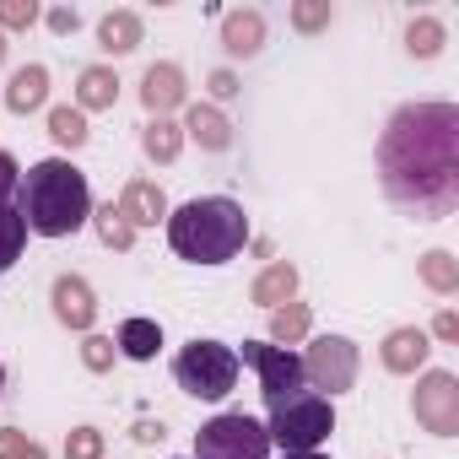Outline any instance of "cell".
Listing matches in <instances>:
<instances>
[{
	"label": "cell",
	"instance_id": "83f0119b",
	"mask_svg": "<svg viewBox=\"0 0 459 459\" xmlns=\"http://www.w3.org/2000/svg\"><path fill=\"white\" fill-rule=\"evenodd\" d=\"M39 22V6L33 0H0V33H22Z\"/></svg>",
	"mask_w": 459,
	"mask_h": 459
},
{
	"label": "cell",
	"instance_id": "74e56055",
	"mask_svg": "<svg viewBox=\"0 0 459 459\" xmlns=\"http://www.w3.org/2000/svg\"><path fill=\"white\" fill-rule=\"evenodd\" d=\"M22 459H49V454H44L39 443H28V454H22Z\"/></svg>",
	"mask_w": 459,
	"mask_h": 459
},
{
	"label": "cell",
	"instance_id": "8fae6325",
	"mask_svg": "<svg viewBox=\"0 0 459 459\" xmlns=\"http://www.w3.org/2000/svg\"><path fill=\"white\" fill-rule=\"evenodd\" d=\"M184 92H189V87H184V71H178V65H168V60H162V65H146V76H141V103L152 108V119H168V114L184 103Z\"/></svg>",
	"mask_w": 459,
	"mask_h": 459
},
{
	"label": "cell",
	"instance_id": "4fadbf2b",
	"mask_svg": "<svg viewBox=\"0 0 459 459\" xmlns=\"http://www.w3.org/2000/svg\"><path fill=\"white\" fill-rule=\"evenodd\" d=\"M221 49L233 60H255L265 49V17L249 6V12H227L221 17Z\"/></svg>",
	"mask_w": 459,
	"mask_h": 459
},
{
	"label": "cell",
	"instance_id": "6da1fadb",
	"mask_svg": "<svg viewBox=\"0 0 459 459\" xmlns=\"http://www.w3.org/2000/svg\"><path fill=\"white\" fill-rule=\"evenodd\" d=\"M384 195L416 221H437L459 205V108L405 103L378 135Z\"/></svg>",
	"mask_w": 459,
	"mask_h": 459
},
{
	"label": "cell",
	"instance_id": "f1b7e54d",
	"mask_svg": "<svg viewBox=\"0 0 459 459\" xmlns=\"http://www.w3.org/2000/svg\"><path fill=\"white\" fill-rule=\"evenodd\" d=\"M292 28H298V33L330 28V0H298V6H292Z\"/></svg>",
	"mask_w": 459,
	"mask_h": 459
},
{
	"label": "cell",
	"instance_id": "e575fe53",
	"mask_svg": "<svg viewBox=\"0 0 459 459\" xmlns=\"http://www.w3.org/2000/svg\"><path fill=\"white\" fill-rule=\"evenodd\" d=\"M432 335H437V341H459V314H454V308H443V314L432 319Z\"/></svg>",
	"mask_w": 459,
	"mask_h": 459
},
{
	"label": "cell",
	"instance_id": "7c38bea8",
	"mask_svg": "<svg viewBox=\"0 0 459 459\" xmlns=\"http://www.w3.org/2000/svg\"><path fill=\"white\" fill-rule=\"evenodd\" d=\"M119 216H125L130 227H157V221H168V195H162V184L130 178L125 195H119Z\"/></svg>",
	"mask_w": 459,
	"mask_h": 459
},
{
	"label": "cell",
	"instance_id": "8d00e7d4",
	"mask_svg": "<svg viewBox=\"0 0 459 459\" xmlns=\"http://www.w3.org/2000/svg\"><path fill=\"white\" fill-rule=\"evenodd\" d=\"M135 443H162L168 432H162V421H135V432H130Z\"/></svg>",
	"mask_w": 459,
	"mask_h": 459
},
{
	"label": "cell",
	"instance_id": "836d02e7",
	"mask_svg": "<svg viewBox=\"0 0 459 459\" xmlns=\"http://www.w3.org/2000/svg\"><path fill=\"white\" fill-rule=\"evenodd\" d=\"M17 178H22V168H17V157H12V152H0V200H12V189H17Z\"/></svg>",
	"mask_w": 459,
	"mask_h": 459
},
{
	"label": "cell",
	"instance_id": "8992f818",
	"mask_svg": "<svg viewBox=\"0 0 459 459\" xmlns=\"http://www.w3.org/2000/svg\"><path fill=\"white\" fill-rule=\"evenodd\" d=\"M195 459H271V432L244 411H221L195 432Z\"/></svg>",
	"mask_w": 459,
	"mask_h": 459
},
{
	"label": "cell",
	"instance_id": "5bb4252c",
	"mask_svg": "<svg viewBox=\"0 0 459 459\" xmlns=\"http://www.w3.org/2000/svg\"><path fill=\"white\" fill-rule=\"evenodd\" d=\"M427 351H432V346H427V330L400 325V330H389V335H384V351H378V357H384V368H389V373H416V368L427 362Z\"/></svg>",
	"mask_w": 459,
	"mask_h": 459
},
{
	"label": "cell",
	"instance_id": "7a4b0ae2",
	"mask_svg": "<svg viewBox=\"0 0 459 459\" xmlns=\"http://www.w3.org/2000/svg\"><path fill=\"white\" fill-rule=\"evenodd\" d=\"M17 216L39 238H71L92 221V189L87 173L65 157H44L17 178Z\"/></svg>",
	"mask_w": 459,
	"mask_h": 459
},
{
	"label": "cell",
	"instance_id": "ba28073f",
	"mask_svg": "<svg viewBox=\"0 0 459 459\" xmlns=\"http://www.w3.org/2000/svg\"><path fill=\"white\" fill-rule=\"evenodd\" d=\"M303 378L314 389H330V394H346L357 384V341L346 335H319L303 357Z\"/></svg>",
	"mask_w": 459,
	"mask_h": 459
},
{
	"label": "cell",
	"instance_id": "ffe728a7",
	"mask_svg": "<svg viewBox=\"0 0 459 459\" xmlns=\"http://www.w3.org/2000/svg\"><path fill=\"white\" fill-rule=\"evenodd\" d=\"M114 346H119V357H130V362H152L157 346H162V330H157V319H125L119 335H114Z\"/></svg>",
	"mask_w": 459,
	"mask_h": 459
},
{
	"label": "cell",
	"instance_id": "7402d4cb",
	"mask_svg": "<svg viewBox=\"0 0 459 459\" xmlns=\"http://www.w3.org/2000/svg\"><path fill=\"white\" fill-rule=\"evenodd\" d=\"M141 152H146L152 162H173V157L184 152V125H173V119H152V125L141 130Z\"/></svg>",
	"mask_w": 459,
	"mask_h": 459
},
{
	"label": "cell",
	"instance_id": "d4e9b609",
	"mask_svg": "<svg viewBox=\"0 0 459 459\" xmlns=\"http://www.w3.org/2000/svg\"><path fill=\"white\" fill-rule=\"evenodd\" d=\"M308 303H281V308H271V335H276V346H298L303 335H308Z\"/></svg>",
	"mask_w": 459,
	"mask_h": 459
},
{
	"label": "cell",
	"instance_id": "1f68e13d",
	"mask_svg": "<svg viewBox=\"0 0 459 459\" xmlns=\"http://www.w3.org/2000/svg\"><path fill=\"white\" fill-rule=\"evenodd\" d=\"M44 22H49V33H60V39H65V33H76V28H82V12H76V6H55Z\"/></svg>",
	"mask_w": 459,
	"mask_h": 459
},
{
	"label": "cell",
	"instance_id": "277c9868",
	"mask_svg": "<svg viewBox=\"0 0 459 459\" xmlns=\"http://www.w3.org/2000/svg\"><path fill=\"white\" fill-rule=\"evenodd\" d=\"M271 443L281 448V454H314L330 432H335V405L325 400V394H292V400H281V405H271Z\"/></svg>",
	"mask_w": 459,
	"mask_h": 459
},
{
	"label": "cell",
	"instance_id": "4316f807",
	"mask_svg": "<svg viewBox=\"0 0 459 459\" xmlns=\"http://www.w3.org/2000/svg\"><path fill=\"white\" fill-rule=\"evenodd\" d=\"M405 49H411L416 60H432V55L443 49V22H437V17H416V22L405 28Z\"/></svg>",
	"mask_w": 459,
	"mask_h": 459
},
{
	"label": "cell",
	"instance_id": "52a82bcc",
	"mask_svg": "<svg viewBox=\"0 0 459 459\" xmlns=\"http://www.w3.org/2000/svg\"><path fill=\"white\" fill-rule=\"evenodd\" d=\"M238 362H249L255 373H260V394H265V405H281V400H292V394H303V357L298 351H287V346H271V341H244L238 346Z\"/></svg>",
	"mask_w": 459,
	"mask_h": 459
},
{
	"label": "cell",
	"instance_id": "603a6c76",
	"mask_svg": "<svg viewBox=\"0 0 459 459\" xmlns=\"http://www.w3.org/2000/svg\"><path fill=\"white\" fill-rule=\"evenodd\" d=\"M49 135H55V146H65V152H76V146H87V114L82 108H49Z\"/></svg>",
	"mask_w": 459,
	"mask_h": 459
},
{
	"label": "cell",
	"instance_id": "f35d334b",
	"mask_svg": "<svg viewBox=\"0 0 459 459\" xmlns=\"http://www.w3.org/2000/svg\"><path fill=\"white\" fill-rule=\"evenodd\" d=\"M6 49H12V44H6V33H0V65H6Z\"/></svg>",
	"mask_w": 459,
	"mask_h": 459
},
{
	"label": "cell",
	"instance_id": "9c48e42d",
	"mask_svg": "<svg viewBox=\"0 0 459 459\" xmlns=\"http://www.w3.org/2000/svg\"><path fill=\"white\" fill-rule=\"evenodd\" d=\"M411 411H416V421H421L432 437H454V432H459V378L443 373V368H432V373L416 384Z\"/></svg>",
	"mask_w": 459,
	"mask_h": 459
},
{
	"label": "cell",
	"instance_id": "d6a6232c",
	"mask_svg": "<svg viewBox=\"0 0 459 459\" xmlns=\"http://www.w3.org/2000/svg\"><path fill=\"white\" fill-rule=\"evenodd\" d=\"M28 432H17V427H0V459H22L28 454Z\"/></svg>",
	"mask_w": 459,
	"mask_h": 459
},
{
	"label": "cell",
	"instance_id": "30bf717a",
	"mask_svg": "<svg viewBox=\"0 0 459 459\" xmlns=\"http://www.w3.org/2000/svg\"><path fill=\"white\" fill-rule=\"evenodd\" d=\"M49 303H55V319L65 325V330H92V319H98V298H92V287L82 281V276H60L55 287H49Z\"/></svg>",
	"mask_w": 459,
	"mask_h": 459
},
{
	"label": "cell",
	"instance_id": "4dcf8cb0",
	"mask_svg": "<svg viewBox=\"0 0 459 459\" xmlns=\"http://www.w3.org/2000/svg\"><path fill=\"white\" fill-rule=\"evenodd\" d=\"M65 459H103V432L98 427H76L65 437Z\"/></svg>",
	"mask_w": 459,
	"mask_h": 459
},
{
	"label": "cell",
	"instance_id": "ab89813d",
	"mask_svg": "<svg viewBox=\"0 0 459 459\" xmlns=\"http://www.w3.org/2000/svg\"><path fill=\"white\" fill-rule=\"evenodd\" d=\"M281 459H325V454H281Z\"/></svg>",
	"mask_w": 459,
	"mask_h": 459
},
{
	"label": "cell",
	"instance_id": "60d3db41",
	"mask_svg": "<svg viewBox=\"0 0 459 459\" xmlns=\"http://www.w3.org/2000/svg\"><path fill=\"white\" fill-rule=\"evenodd\" d=\"M0 389H6V368H0Z\"/></svg>",
	"mask_w": 459,
	"mask_h": 459
},
{
	"label": "cell",
	"instance_id": "e0dca14e",
	"mask_svg": "<svg viewBox=\"0 0 459 459\" xmlns=\"http://www.w3.org/2000/svg\"><path fill=\"white\" fill-rule=\"evenodd\" d=\"M119 103V76L108 71V65H87L82 76H76V108L82 114H103V108H114Z\"/></svg>",
	"mask_w": 459,
	"mask_h": 459
},
{
	"label": "cell",
	"instance_id": "2e32d148",
	"mask_svg": "<svg viewBox=\"0 0 459 459\" xmlns=\"http://www.w3.org/2000/svg\"><path fill=\"white\" fill-rule=\"evenodd\" d=\"M44 103H49V71H44V65L12 71V82H6V108H12V114H33V108H44Z\"/></svg>",
	"mask_w": 459,
	"mask_h": 459
},
{
	"label": "cell",
	"instance_id": "d6986e66",
	"mask_svg": "<svg viewBox=\"0 0 459 459\" xmlns=\"http://www.w3.org/2000/svg\"><path fill=\"white\" fill-rule=\"evenodd\" d=\"M292 292H298V265H287V260H276L271 271H260V281L249 287V298L260 308H281V303H292Z\"/></svg>",
	"mask_w": 459,
	"mask_h": 459
},
{
	"label": "cell",
	"instance_id": "44dd1931",
	"mask_svg": "<svg viewBox=\"0 0 459 459\" xmlns=\"http://www.w3.org/2000/svg\"><path fill=\"white\" fill-rule=\"evenodd\" d=\"M22 244H28V221L17 216L12 200H0V276L22 260Z\"/></svg>",
	"mask_w": 459,
	"mask_h": 459
},
{
	"label": "cell",
	"instance_id": "ac0fdd59",
	"mask_svg": "<svg viewBox=\"0 0 459 459\" xmlns=\"http://www.w3.org/2000/svg\"><path fill=\"white\" fill-rule=\"evenodd\" d=\"M98 49H103V55H130V49H141V17H135V12H108V17H98Z\"/></svg>",
	"mask_w": 459,
	"mask_h": 459
},
{
	"label": "cell",
	"instance_id": "cb8c5ba5",
	"mask_svg": "<svg viewBox=\"0 0 459 459\" xmlns=\"http://www.w3.org/2000/svg\"><path fill=\"white\" fill-rule=\"evenodd\" d=\"M421 281H427L437 298L459 292V260H454L448 249H432V255H421Z\"/></svg>",
	"mask_w": 459,
	"mask_h": 459
},
{
	"label": "cell",
	"instance_id": "3957f363",
	"mask_svg": "<svg viewBox=\"0 0 459 459\" xmlns=\"http://www.w3.org/2000/svg\"><path fill=\"white\" fill-rule=\"evenodd\" d=\"M168 244L189 265H227L249 244V216L227 195H200V200L168 211Z\"/></svg>",
	"mask_w": 459,
	"mask_h": 459
},
{
	"label": "cell",
	"instance_id": "484cf974",
	"mask_svg": "<svg viewBox=\"0 0 459 459\" xmlns=\"http://www.w3.org/2000/svg\"><path fill=\"white\" fill-rule=\"evenodd\" d=\"M92 227H98V238H103L108 249H130V244H135V227L119 216V205H114V200H108V205L92 216Z\"/></svg>",
	"mask_w": 459,
	"mask_h": 459
},
{
	"label": "cell",
	"instance_id": "d590c367",
	"mask_svg": "<svg viewBox=\"0 0 459 459\" xmlns=\"http://www.w3.org/2000/svg\"><path fill=\"white\" fill-rule=\"evenodd\" d=\"M238 92V76L233 71H211V98H233Z\"/></svg>",
	"mask_w": 459,
	"mask_h": 459
},
{
	"label": "cell",
	"instance_id": "9a60e30c",
	"mask_svg": "<svg viewBox=\"0 0 459 459\" xmlns=\"http://www.w3.org/2000/svg\"><path fill=\"white\" fill-rule=\"evenodd\" d=\"M184 135H195L200 152H227V146H233V125H227V114L211 108V103H195L184 114Z\"/></svg>",
	"mask_w": 459,
	"mask_h": 459
},
{
	"label": "cell",
	"instance_id": "5b68a950",
	"mask_svg": "<svg viewBox=\"0 0 459 459\" xmlns=\"http://www.w3.org/2000/svg\"><path fill=\"white\" fill-rule=\"evenodd\" d=\"M173 378L195 400H221V394H233V384H238V351L221 346V341H189L173 357Z\"/></svg>",
	"mask_w": 459,
	"mask_h": 459
},
{
	"label": "cell",
	"instance_id": "f546056e",
	"mask_svg": "<svg viewBox=\"0 0 459 459\" xmlns=\"http://www.w3.org/2000/svg\"><path fill=\"white\" fill-rule=\"evenodd\" d=\"M114 357H119V346H114L108 335H87V341H82V362H87L92 373H108Z\"/></svg>",
	"mask_w": 459,
	"mask_h": 459
}]
</instances>
